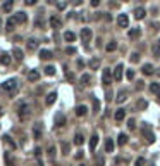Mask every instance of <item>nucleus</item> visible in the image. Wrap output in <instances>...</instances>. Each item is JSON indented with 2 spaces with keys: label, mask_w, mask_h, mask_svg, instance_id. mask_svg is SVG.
Masks as SVG:
<instances>
[{
  "label": "nucleus",
  "mask_w": 160,
  "mask_h": 166,
  "mask_svg": "<svg viewBox=\"0 0 160 166\" xmlns=\"http://www.w3.org/2000/svg\"><path fill=\"white\" fill-rule=\"evenodd\" d=\"M86 114H88V107L83 104V106H78L76 107V116H79V118H85Z\"/></svg>",
  "instance_id": "nucleus-12"
},
{
  "label": "nucleus",
  "mask_w": 160,
  "mask_h": 166,
  "mask_svg": "<svg viewBox=\"0 0 160 166\" xmlns=\"http://www.w3.org/2000/svg\"><path fill=\"white\" fill-rule=\"evenodd\" d=\"M47 2H48V4H53V2H55V0H47Z\"/></svg>",
  "instance_id": "nucleus-53"
},
{
  "label": "nucleus",
  "mask_w": 160,
  "mask_h": 166,
  "mask_svg": "<svg viewBox=\"0 0 160 166\" xmlns=\"http://www.w3.org/2000/svg\"><path fill=\"white\" fill-rule=\"evenodd\" d=\"M90 80H91L90 75H83L81 76V85H90Z\"/></svg>",
  "instance_id": "nucleus-35"
},
{
  "label": "nucleus",
  "mask_w": 160,
  "mask_h": 166,
  "mask_svg": "<svg viewBox=\"0 0 160 166\" xmlns=\"http://www.w3.org/2000/svg\"><path fill=\"white\" fill-rule=\"evenodd\" d=\"M53 152H55V147H53V145H50V147H48V156H50V157H53Z\"/></svg>",
  "instance_id": "nucleus-45"
},
{
  "label": "nucleus",
  "mask_w": 160,
  "mask_h": 166,
  "mask_svg": "<svg viewBox=\"0 0 160 166\" xmlns=\"http://www.w3.org/2000/svg\"><path fill=\"white\" fill-rule=\"evenodd\" d=\"M105 152H114V140L112 139L105 140Z\"/></svg>",
  "instance_id": "nucleus-22"
},
{
  "label": "nucleus",
  "mask_w": 160,
  "mask_h": 166,
  "mask_svg": "<svg viewBox=\"0 0 160 166\" xmlns=\"http://www.w3.org/2000/svg\"><path fill=\"white\" fill-rule=\"evenodd\" d=\"M5 26H7V28H5L7 31H12V30H14V26H16V21H14V17H11V19L7 21Z\"/></svg>",
  "instance_id": "nucleus-33"
},
{
  "label": "nucleus",
  "mask_w": 160,
  "mask_h": 166,
  "mask_svg": "<svg viewBox=\"0 0 160 166\" xmlns=\"http://www.w3.org/2000/svg\"><path fill=\"white\" fill-rule=\"evenodd\" d=\"M98 66H100V61H98V59H91V61H90V68H93V69H96Z\"/></svg>",
  "instance_id": "nucleus-40"
},
{
  "label": "nucleus",
  "mask_w": 160,
  "mask_h": 166,
  "mask_svg": "<svg viewBox=\"0 0 160 166\" xmlns=\"http://www.w3.org/2000/svg\"><path fill=\"white\" fill-rule=\"evenodd\" d=\"M0 26H2V19H0Z\"/></svg>",
  "instance_id": "nucleus-54"
},
{
  "label": "nucleus",
  "mask_w": 160,
  "mask_h": 166,
  "mask_svg": "<svg viewBox=\"0 0 160 166\" xmlns=\"http://www.w3.org/2000/svg\"><path fill=\"white\" fill-rule=\"evenodd\" d=\"M14 57H16V61H22L24 54H22V50H21V48H14Z\"/></svg>",
  "instance_id": "nucleus-29"
},
{
  "label": "nucleus",
  "mask_w": 160,
  "mask_h": 166,
  "mask_svg": "<svg viewBox=\"0 0 160 166\" xmlns=\"http://www.w3.org/2000/svg\"><path fill=\"white\" fill-rule=\"evenodd\" d=\"M128 128H129V130H134V128H136V121H134L133 118L128 121Z\"/></svg>",
  "instance_id": "nucleus-42"
},
{
  "label": "nucleus",
  "mask_w": 160,
  "mask_h": 166,
  "mask_svg": "<svg viewBox=\"0 0 160 166\" xmlns=\"http://www.w3.org/2000/svg\"><path fill=\"white\" fill-rule=\"evenodd\" d=\"M64 40H65V42H74V40H76V35H74V33H72V31H65L64 33Z\"/></svg>",
  "instance_id": "nucleus-25"
},
{
  "label": "nucleus",
  "mask_w": 160,
  "mask_h": 166,
  "mask_svg": "<svg viewBox=\"0 0 160 166\" xmlns=\"http://www.w3.org/2000/svg\"><path fill=\"white\" fill-rule=\"evenodd\" d=\"M26 47H28V50H29V52L36 50V48H38V40H35V38H29V40L26 42Z\"/></svg>",
  "instance_id": "nucleus-14"
},
{
  "label": "nucleus",
  "mask_w": 160,
  "mask_h": 166,
  "mask_svg": "<svg viewBox=\"0 0 160 166\" xmlns=\"http://www.w3.org/2000/svg\"><path fill=\"white\" fill-rule=\"evenodd\" d=\"M126 99H128V94H126V92H119L117 97H115V102H119V104H121V102H124Z\"/></svg>",
  "instance_id": "nucleus-28"
},
{
  "label": "nucleus",
  "mask_w": 160,
  "mask_h": 166,
  "mask_svg": "<svg viewBox=\"0 0 160 166\" xmlns=\"http://www.w3.org/2000/svg\"><path fill=\"white\" fill-rule=\"evenodd\" d=\"M105 99H107V101H110V99H112V92L107 90V92H105Z\"/></svg>",
  "instance_id": "nucleus-49"
},
{
  "label": "nucleus",
  "mask_w": 160,
  "mask_h": 166,
  "mask_svg": "<svg viewBox=\"0 0 160 166\" xmlns=\"http://www.w3.org/2000/svg\"><path fill=\"white\" fill-rule=\"evenodd\" d=\"M12 7H14V0H5L2 9H4L5 12H11V11H12Z\"/></svg>",
  "instance_id": "nucleus-23"
},
{
  "label": "nucleus",
  "mask_w": 160,
  "mask_h": 166,
  "mask_svg": "<svg viewBox=\"0 0 160 166\" xmlns=\"http://www.w3.org/2000/svg\"><path fill=\"white\" fill-rule=\"evenodd\" d=\"M122 71H124V66L122 64H117V68H115L114 73H112L114 81H121V80H122Z\"/></svg>",
  "instance_id": "nucleus-6"
},
{
  "label": "nucleus",
  "mask_w": 160,
  "mask_h": 166,
  "mask_svg": "<svg viewBox=\"0 0 160 166\" xmlns=\"http://www.w3.org/2000/svg\"><path fill=\"white\" fill-rule=\"evenodd\" d=\"M36 2H38V0H24V4H26V5H35Z\"/></svg>",
  "instance_id": "nucleus-47"
},
{
  "label": "nucleus",
  "mask_w": 160,
  "mask_h": 166,
  "mask_svg": "<svg viewBox=\"0 0 160 166\" xmlns=\"http://www.w3.org/2000/svg\"><path fill=\"white\" fill-rule=\"evenodd\" d=\"M65 76H67V80H71V81L74 80V75H72V73H65Z\"/></svg>",
  "instance_id": "nucleus-50"
},
{
  "label": "nucleus",
  "mask_w": 160,
  "mask_h": 166,
  "mask_svg": "<svg viewBox=\"0 0 160 166\" xmlns=\"http://www.w3.org/2000/svg\"><path fill=\"white\" fill-rule=\"evenodd\" d=\"M65 54H76V48L74 47H67L65 48Z\"/></svg>",
  "instance_id": "nucleus-46"
},
{
  "label": "nucleus",
  "mask_w": 160,
  "mask_h": 166,
  "mask_svg": "<svg viewBox=\"0 0 160 166\" xmlns=\"http://www.w3.org/2000/svg\"><path fill=\"white\" fill-rule=\"evenodd\" d=\"M98 140H100V137H98V133H93L90 139V150L91 152H95L96 150V145H98Z\"/></svg>",
  "instance_id": "nucleus-8"
},
{
  "label": "nucleus",
  "mask_w": 160,
  "mask_h": 166,
  "mask_svg": "<svg viewBox=\"0 0 160 166\" xmlns=\"http://www.w3.org/2000/svg\"><path fill=\"white\" fill-rule=\"evenodd\" d=\"M4 142H5V144L9 145L11 149H16V147H17V145H16V142H12V140H11V137H9V135H4Z\"/></svg>",
  "instance_id": "nucleus-27"
},
{
  "label": "nucleus",
  "mask_w": 160,
  "mask_h": 166,
  "mask_svg": "<svg viewBox=\"0 0 160 166\" xmlns=\"http://www.w3.org/2000/svg\"><path fill=\"white\" fill-rule=\"evenodd\" d=\"M128 140H129V137L126 133H119V139H117V144L119 145H126V144H128Z\"/></svg>",
  "instance_id": "nucleus-21"
},
{
  "label": "nucleus",
  "mask_w": 160,
  "mask_h": 166,
  "mask_svg": "<svg viewBox=\"0 0 160 166\" xmlns=\"http://www.w3.org/2000/svg\"><path fill=\"white\" fill-rule=\"evenodd\" d=\"M114 80V76H112V71H110V68H107V69H103V73H102V83L103 85H110V81Z\"/></svg>",
  "instance_id": "nucleus-4"
},
{
  "label": "nucleus",
  "mask_w": 160,
  "mask_h": 166,
  "mask_svg": "<svg viewBox=\"0 0 160 166\" xmlns=\"http://www.w3.org/2000/svg\"><path fill=\"white\" fill-rule=\"evenodd\" d=\"M136 106H138L139 111H143V109H146V106H148V104H146V101H143V99H141V101H138V104H136Z\"/></svg>",
  "instance_id": "nucleus-37"
},
{
  "label": "nucleus",
  "mask_w": 160,
  "mask_h": 166,
  "mask_svg": "<svg viewBox=\"0 0 160 166\" xmlns=\"http://www.w3.org/2000/svg\"><path fill=\"white\" fill-rule=\"evenodd\" d=\"M60 147H62V154H69V144L67 142H60Z\"/></svg>",
  "instance_id": "nucleus-36"
},
{
  "label": "nucleus",
  "mask_w": 160,
  "mask_h": 166,
  "mask_svg": "<svg viewBox=\"0 0 160 166\" xmlns=\"http://www.w3.org/2000/svg\"><path fill=\"white\" fill-rule=\"evenodd\" d=\"M16 88H17V80H14V78L4 81V83L0 85V92H12V94H14Z\"/></svg>",
  "instance_id": "nucleus-2"
},
{
  "label": "nucleus",
  "mask_w": 160,
  "mask_h": 166,
  "mask_svg": "<svg viewBox=\"0 0 160 166\" xmlns=\"http://www.w3.org/2000/svg\"><path fill=\"white\" fill-rule=\"evenodd\" d=\"M90 4L93 7H98V5H100V0H90Z\"/></svg>",
  "instance_id": "nucleus-48"
},
{
  "label": "nucleus",
  "mask_w": 160,
  "mask_h": 166,
  "mask_svg": "<svg viewBox=\"0 0 160 166\" xmlns=\"http://www.w3.org/2000/svg\"><path fill=\"white\" fill-rule=\"evenodd\" d=\"M17 114H19V118L24 121V119H28L29 116H31V113H29V106H26V104H21L19 106V111H17Z\"/></svg>",
  "instance_id": "nucleus-3"
},
{
  "label": "nucleus",
  "mask_w": 160,
  "mask_h": 166,
  "mask_svg": "<svg viewBox=\"0 0 160 166\" xmlns=\"http://www.w3.org/2000/svg\"><path fill=\"white\" fill-rule=\"evenodd\" d=\"M53 123H55V126H57V128L64 126V125H65V116L62 113H59L57 116H55V119H53Z\"/></svg>",
  "instance_id": "nucleus-10"
},
{
  "label": "nucleus",
  "mask_w": 160,
  "mask_h": 166,
  "mask_svg": "<svg viewBox=\"0 0 160 166\" xmlns=\"http://www.w3.org/2000/svg\"><path fill=\"white\" fill-rule=\"evenodd\" d=\"M14 21H16V24H24L28 21V16L24 12H17V14H14Z\"/></svg>",
  "instance_id": "nucleus-9"
},
{
  "label": "nucleus",
  "mask_w": 160,
  "mask_h": 166,
  "mask_svg": "<svg viewBox=\"0 0 160 166\" xmlns=\"http://www.w3.org/2000/svg\"><path fill=\"white\" fill-rule=\"evenodd\" d=\"M152 50H153L155 55H160V38L155 42V45H153V48H152Z\"/></svg>",
  "instance_id": "nucleus-34"
},
{
  "label": "nucleus",
  "mask_w": 160,
  "mask_h": 166,
  "mask_svg": "<svg viewBox=\"0 0 160 166\" xmlns=\"http://www.w3.org/2000/svg\"><path fill=\"white\" fill-rule=\"evenodd\" d=\"M124 118H126V111L124 109H117L115 111V121H122Z\"/></svg>",
  "instance_id": "nucleus-24"
},
{
  "label": "nucleus",
  "mask_w": 160,
  "mask_h": 166,
  "mask_svg": "<svg viewBox=\"0 0 160 166\" xmlns=\"http://www.w3.org/2000/svg\"><path fill=\"white\" fill-rule=\"evenodd\" d=\"M141 135H143V139L148 142V144H153L155 142V135H153V130L150 125H143L141 126Z\"/></svg>",
  "instance_id": "nucleus-1"
},
{
  "label": "nucleus",
  "mask_w": 160,
  "mask_h": 166,
  "mask_svg": "<svg viewBox=\"0 0 160 166\" xmlns=\"http://www.w3.org/2000/svg\"><path fill=\"white\" fill-rule=\"evenodd\" d=\"M45 73H47L48 76L55 75V68H53V66H47V68H45Z\"/></svg>",
  "instance_id": "nucleus-39"
},
{
  "label": "nucleus",
  "mask_w": 160,
  "mask_h": 166,
  "mask_svg": "<svg viewBox=\"0 0 160 166\" xmlns=\"http://www.w3.org/2000/svg\"><path fill=\"white\" fill-rule=\"evenodd\" d=\"M55 101H57V92H50L47 95V99H45V104H47V106H52Z\"/></svg>",
  "instance_id": "nucleus-15"
},
{
  "label": "nucleus",
  "mask_w": 160,
  "mask_h": 166,
  "mask_svg": "<svg viewBox=\"0 0 160 166\" xmlns=\"http://www.w3.org/2000/svg\"><path fill=\"white\" fill-rule=\"evenodd\" d=\"M141 37V30L139 28H133L131 31H129V38H133V40H136V38Z\"/></svg>",
  "instance_id": "nucleus-19"
},
{
  "label": "nucleus",
  "mask_w": 160,
  "mask_h": 166,
  "mask_svg": "<svg viewBox=\"0 0 160 166\" xmlns=\"http://www.w3.org/2000/svg\"><path fill=\"white\" fill-rule=\"evenodd\" d=\"M93 109H95V113H98V111H100V102L96 101V99L93 101Z\"/></svg>",
  "instance_id": "nucleus-43"
},
{
  "label": "nucleus",
  "mask_w": 160,
  "mask_h": 166,
  "mask_svg": "<svg viewBox=\"0 0 160 166\" xmlns=\"http://www.w3.org/2000/svg\"><path fill=\"white\" fill-rule=\"evenodd\" d=\"M83 139H85V137H83V133H79V132H78V133L74 135V144L76 145H81V144H83Z\"/></svg>",
  "instance_id": "nucleus-31"
},
{
  "label": "nucleus",
  "mask_w": 160,
  "mask_h": 166,
  "mask_svg": "<svg viewBox=\"0 0 160 166\" xmlns=\"http://www.w3.org/2000/svg\"><path fill=\"white\" fill-rule=\"evenodd\" d=\"M124 2H128V0H124Z\"/></svg>",
  "instance_id": "nucleus-57"
},
{
  "label": "nucleus",
  "mask_w": 160,
  "mask_h": 166,
  "mask_svg": "<svg viewBox=\"0 0 160 166\" xmlns=\"http://www.w3.org/2000/svg\"><path fill=\"white\" fill-rule=\"evenodd\" d=\"M50 26H52L53 30H59V28H62V21H60L57 16H52L50 17Z\"/></svg>",
  "instance_id": "nucleus-11"
},
{
  "label": "nucleus",
  "mask_w": 160,
  "mask_h": 166,
  "mask_svg": "<svg viewBox=\"0 0 160 166\" xmlns=\"http://www.w3.org/2000/svg\"><path fill=\"white\" fill-rule=\"evenodd\" d=\"M117 24H119V28H128L129 26V17H128V14H119Z\"/></svg>",
  "instance_id": "nucleus-7"
},
{
  "label": "nucleus",
  "mask_w": 160,
  "mask_h": 166,
  "mask_svg": "<svg viewBox=\"0 0 160 166\" xmlns=\"http://www.w3.org/2000/svg\"><path fill=\"white\" fill-rule=\"evenodd\" d=\"M35 154L40 156V154H42V149H40V147H36V149H35Z\"/></svg>",
  "instance_id": "nucleus-51"
},
{
  "label": "nucleus",
  "mask_w": 160,
  "mask_h": 166,
  "mask_svg": "<svg viewBox=\"0 0 160 166\" xmlns=\"http://www.w3.org/2000/svg\"><path fill=\"white\" fill-rule=\"evenodd\" d=\"M136 61H139V54L133 52L131 54V62H136Z\"/></svg>",
  "instance_id": "nucleus-44"
},
{
  "label": "nucleus",
  "mask_w": 160,
  "mask_h": 166,
  "mask_svg": "<svg viewBox=\"0 0 160 166\" xmlns=\"http://www.w3.org/2000/svg\"><path fill=\"white\" fill-rule=\"evenodd\" d=\"M126 78H128L129 81L134 80V71L133 69H128V71H126Z\"/></svg>",
  "instance_id": "nucleus-41"
},
{
  "label": "nucleus",
  "mask_w": 160,
  "mask_h": 166,
  "mask_svg": "<svg viewBox=\"0 0 160 166\" xmlns=\"http://www.w3.org/2000/svg\"><path fill=\"white\" fill-rule=\"evenodd\" d=\"M0 114H2V109H0Z\"/></svg>",
  "instance_id": "nucleus-56"
},
{
  "label": "nucleus",
  "mask_w": 160,
  "mask_h": 166,
  "mask_svg": "<svg viewBox=\"0 0 160 166\" xmlns=\"http://www.w3.org/2000/svg\"><path fill=\"white\" fill-rule=\"evenodd\" d=\"M79 166H86V164H79Z\"/></svg>",
  "instance_id": "nucleus-55"
},
{
  "label": "nucleus",
  "mask_w": 160,
  "mask_h": 166,
  "mask_svg": "<svg viewBox=\"0 0 160 166\" xmlns=\"http://www.w3.org/2000/svg\"><path fill=\"white\" fill-rule=\"evenodd\" d=\"M40 80V73L36 69H31L28 73V81H38Z\"/></svg>",
  "instance_id": "nucleus-16"
},
{
  "label": "nucleus",
  "mask_w": 160,
  "mask_h": 166,
  "mask_svg": "<svg viewBox=\"0 0 160 166\" xmlns=\"http://www.w3.org/2000/svg\"><path fill=\"white\" fill-rule=\"evenodd\" d=\"M115 48H117V42H110V43H107L105 50H107V52H114Z\"/></svg>",
  "instance_id": "nucleus-32"
},
{
  "label": "nucleus",
  "mask_w": 160,
  "mask_h": 166,
  "mask_svg": "<svg viewBox=\"0 0 160 166\" xmlns=\"http://www.w3.org/2000/svg\"><path fill=\"white\" fill-rule=\"evenodd\" d=\"M145 16H146V11H145L143 7H136V9H134V17H136V19L141 21V19H145Z\"/></svg>",
  "instance_id": "nucleus-13"
},
{
  "label": "nucleus",
  "mask_w": 160,
  "mask_h": 166,
  "mask_svg": "<svg viewBox=\"0 0 160 166\" xmlns=\"http://www.w3.org/2000/svg\"><path fill=\"white\" fill-rule=\"evenodd\" d=\"M33 137H35V139H42V128H40V125H35V128H33Z\"/></svg>",
  "instance_id": "nucleus-26"
},
{
  "label": "nucleus",
  "mask_w": 160,
  "mask_h": 166,
  "mask_svg": "<svg viewBox=\"0 0 160 166\" xmlns=\"http://www.w3.org/2000/svg\"><path fill=\"white\" fill-rule=\"evenodd\" d=\"M71 2H72L74 5H79V4H81V0H71Z\"/></svg>",
  "instance_id": "nucleus-52"
},
{
  "label": "nucleus",
  "mask_w": 160,
  "mask_h": 166,
  "mask_svg": "<svg viewBox=\"0 0 160 166\" xmlns=\"http://www.w3.org/2000/svg\"><path fill=\"white\" fill-rule=\"evenodd\" d=\"M40 59H43V61L52 59V52H50V50H47V48H43L42 52H40Z\"/></svg>",
  "instance_id": "nucleus-20"
},
{
  "label": "nucleus",
  "mask_w": 160,
  "mask_h": 166,
  "mask_svg": "<svg viewBox=\"0 0 160 166\" xmlns=\"http://www.w3.org/2000/svg\"><path fill=\"white\" fill-rule=\"evenodd\" d=\"M91 37H93V31H91L90 28H83V30H81V40L85 43L91 42Z\"/></svg>",
  "instance_id": "nucleus-5"
},
{
  "label": "nucleus",
  "mask_w": 160,
  "mask_h": 166,
  "mask_svg": "<svg viewBox=\"0 0 160 166\" xmlns=\"http://www.w3.org/2000/svg\"><path fill=\"white\" fill-rule=\"evenodd\" d=\"M150 92H152L153 95L160 97V83H152V85H150Z\"/></svg>",
  "instance_id": "nucleus-18"
},
{
  "label": "nucleus",
  "mask_w": 160,
  "mask_h": 166,
  "mask_svg": "<svg viewBox=\"0 0 160 166\" xmlns=\"http://www.w3.org/2000/svg\"><path fill=\"white\" fill-rule=\"evenodd\" d=\"M146 164V159L145 157H138V159L134 161V166H145Z\"/></svg>",
  "instance_id": "nucleus-38"
},
{
  "label": "nucleus",
  "mask_w": 160,
  "mask_h": 166,
  "mask_svg": "<svg viewBox=\"0 0 160 166\" xmlns=\"http://www.w3.org/2000/svg\"><path fill=\"white\" fill-rule=\"evenodd\" d=\"M0 64L2 66H9L11 64V55H9V54H0Z\"/></svg>",
  "instance_id": "nucleus-17"
},
{
  "label": "nucleus",
  "mask_w": 160,
  "mask_h": 166,
  "mask_svg": "<svg viewBox=\"0 0 160 166\" xmlns=\"http://www.w3.org/2000/svg\"><path fill=\"white\" fill-rule=\"evenodd\" d=\"M141 71H143V75H152V73H153V66L152 64H145Z\"/></svg>",
  "instance_id": "nucleus-30"
},
{
  "label": "nucleus",
  "mask_w": 160,
  "mask_h": 166,
  "mask_svg": "<svg viewBox=\"0 0 160 166\" xmlns=\"http://www.w3.org/2000/svg\"><path fill=\"white\" fill-rule=\"evenodd\" d=\"M152 166H153V164H152Z\"/></svg>",
  "instance_id": "nucleus-58"
}]
</instances>
